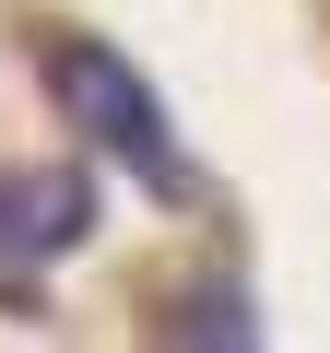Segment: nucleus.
<instances>
[{
	"label": "nucleus",
	"mask_w": 330,
	"mask_h": 353,
	"mask_svg": "<svg viewBox=\"0 0 330 353\" xmlns=\"http://www.w3.org/2000/svg\"><path fill=\"white\" fill-rule=\"evenodd\" d=\"M48 94L71 106V130L95 141V153H118L142 189H189V153H177V130H165V106H153V83L118 59V48H48Z\"/></svg>",
	"instance_id": "obj_1"
},
{
	"label": "nucleus",
	"mask_w": 330,
	"mask_h": 353,
	"mask_svg": "<svg viewBox=\"0 0 330 353\" xmlns=\"http://www.w3.org/2000/svg\"><path fill=\"white\" fill-rule=\"evenodd\" d=\"M177 341H248V306L236 294H189V318H165Z\"/></svg>",
	"instance_id": "obj_2"
},
{
	"label": "nucleus",
	"mask_w": 330,
	"mask_h": 353,
	"mask_svg": "<svg viewBox=\"0 0 330 353\" xmlns=\"http://www.w3.org/2000/svg\"><path fill=\"white\" fill-rule=\"evenodd\" d=\"M83 212H95V189L59 165V176H48V224H36V236H83Z\"/></svg>",
	"instance_id": "obj_3"
}]
</instances>
